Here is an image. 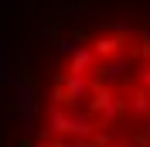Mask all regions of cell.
<instances>
[{
	"label": "cell",
	"instance_id": "6da1fadb",
	"mask_svg": "<svg viewBox=\"0 0 150 147\" xmlns=\"http://www.w3.org/2000/svg\"><path fill=\"white\" fill-rule=\"evenodd\" d=\"M31 147H150L147 24H96L62 48Z\"/></svg>",
	"mask_w": 150,
	"mask_h": 147
}]
</instances>
